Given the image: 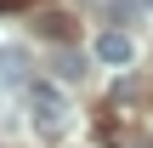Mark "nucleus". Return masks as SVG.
I'll return each instance as SVG.
<instances>
[{
    "label": "nucleus",
    "mask_w": 153,
    "mask_h": 148,
    "mask_svg": "<svg viewBox=\"0 0 153 148\" xmlns=\"http://www.w3.org/2000/svg\"><path fill=\"white\" fill-rule=\"evenodd\" d=\"M28 108H34V131H40V137H62V131H68V97H62L57 86L34 80V86H28Z\"/></svg>",
    "instance_id": "f257e3e1"
},
{
    "label": "nucleus",
    "mask_w": 153,
    "mask_h": 148,
    "mask_svg": "<svg viewBox=\"0 0 153 148\" xmlns=\"http://www.w3.org/2000/svg\"><path fill=\"white\" fill-rule=\"evenodd\" d=\"M97 57L119 68V63H131V57H136V46H131V34H119V29H108V34L97 40Z\"/></svg>",
    "instance_id": "f03ea898"
},
{
    "label": "nucleus",
    "mask_w": 153,
    "mask_h": 148,
    "mask_svg": "<svg viewBox=\"0 0 153 148\" xmlns=\"http://www.w3.org/2000/svg\"><path fill=\"white\" fill-rule=\"evenodd\" d=\"M23 74H28V51H23V46H0V80L17 86Z\"/></svg>",
    "instance_id": "7ed1b4c3"
},
{
    "label": "nucleus",
    "mask_w": 153,
    "mask_h": 148,
    "mask_svg": "<svg viewBox=\"0 0 153 148\" xmlns=\"http://www.w3.org/2000/svg\"><path fill=\"white\" fill-rule=\"evenodd\" d=\"M57 74H62V80H79V74H85V57H79V51H57Z\"/></svg>",
    "instance_id": "20e7f679"
},
{
    "label": "nucleus",
    "mask_w": 153,
    "mask_h": 148,
    "mask_svg": "<svg viewBox=\"0 0 153 148\" xmlns=\"http://www.w3.org/2000/svg\"><path fill=\"white\" fill-rule=\"evenodd\" d=\"M142 148H153V143H142Z\"/></svg>",
    "instance_id": "39448f33"
}]
</instances>
